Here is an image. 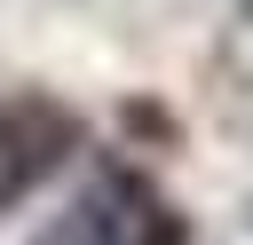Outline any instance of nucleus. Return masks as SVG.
Returning a JSON list of instances; mask_svg holds the SVG:
<instances>
[{
    "mask_svg": "<svg viewBox=\"0 0 253 245\" xmlns=\"http://www.w3.org/2000/svg\"><path fill=\"white\" fill-rule=\"evenodd\" d=\"M63 245H190V221L126 166H111L103 182L79 190L71 221H63Z\"/></svg>",
    "mask_w": 253,
    "mask_h": 245,
    "instance_id": "f257e3e1",
    "label": "nucleus"
},
{
    "mask_svg": "<svg viewBox=\"0 0 253 245\" xmlns=\"http://www.w3.org/2000/svg\"><path fill=\"white\" fill-rule=\"evenodd\" d=\"M71 158V119L47 103H0V213H16Z\"/></svg>",
    "mask_w": 253,
    "mask_h": 245,
    "instance_id": "f03ea898",
    "label": "nucleus"
}]
</instances>
